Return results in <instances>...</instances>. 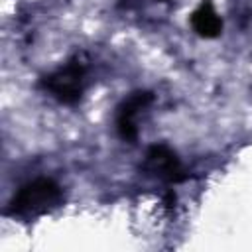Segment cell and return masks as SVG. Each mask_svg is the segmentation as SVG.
<instances>
[{
  "mask_svg": "<svg viewBox=\"0 0 252 252\" xmlns=\"http://www.w3.org/2000/svg\"><path fill=\"white\" fill-rule=\"evenodd\" d=\"M165 4H167V0H124V6L128 10H136V12H142V14L150 12L152 8L159 10Z\"/></svg>",
  "mask_w": 252,
  "mask_h": 252,
  "instance_id": "cell-7",
  "label": "cell"
},
{
  "mask_svg": "<svg viewBox=\"0 0 252 252\" xmlns=\"http://www.w3.org/2000/svg\"><path fill=\"white\" fill-rule=\"evenodd\" d=\"M154 96L150 93L138 91L132 93L128 98H124V102L118 106L116 112V130L124 140H136L138 132H140V114H144L150 104H152Z\"/></svg>",
  "mask_w": 252,
  "mask_h": 252,
  "instance_id": "cell-4",
  "label": "cell"
},
{
  "mask_svg": "<svg viewBox=\"0 0 252 252\" xmlns=\"http://www.w3.org/2000/svg\"><path fill=\"white\" fill-rule=\"evenodd\" d=\"M61 201V185L49 177H37L28 181L14 193L12 201L8 203V213L20 219H35L59 207Z\"/></svg>",
  "mask_w": 252,
  "mask_h": 252,
  "instance_id": "cell-1",
  "label": "cell"
},
{
  "mask_svg": "<svg viewBox=\"0 0 252 252\" xmlns=\"http://www.w3.org/2000/svg\"><path fill=\"white\" fill-rule=\"evenodd\" d=\"M230 14L242 30L252 28V0H230Z\"/></svg>",
  "mask_w": 252,
  "mask_h": 252,
  "instance_id": "cell-6",
  "label": "cell"
},
{
  "mask_svg": "<svg viewBox=\"0 0 252 252\" xmlns=\"http://www.w3.org/2000/svg\"><path fill=\"white\" fill-rule=\"evenodd\" d=\"M191 28L201 37H217L222 30V20L211 0H203L191 16Z\"/></svg>",
  "mask_w": 252,
  "mask_h": 252,
  "instance_id": "cell-5",
  "label": "cell"
},
{
  "mask_svg": "<svg viewBox=\"0 0 252 252\" xmlns=\"http://www.w3.org/2000/svg\"><path fill=\"white\" fill-rule=\"evenodd\" d=\"M144 171L159 181H167V183H177L181 179H185V169L183 163L179 161V158L175 156V152L163 144L159 146H152L146 152L144 158Z\"/></svg>",
  "mask_w": 252,
  "mask_h": 252,
  "instance_id": "cell-3",
  "label": "cell"
},
{
  "mask_svg": "<svg viewBox=\"0 0 252 252\" xmlns=\"http://www.w3.org/2000/svg\"><path fill=\"white\" fill-rule=\"evenodd\" d=\"M43 91L61 104H75L89 87V63L75 55L41 79Z\"/></svg>",
  "mask_w": 252,
  "mask_h": 252,
  "instance_id": "cell-2",
  "label": "cell"
}]
</instances>
